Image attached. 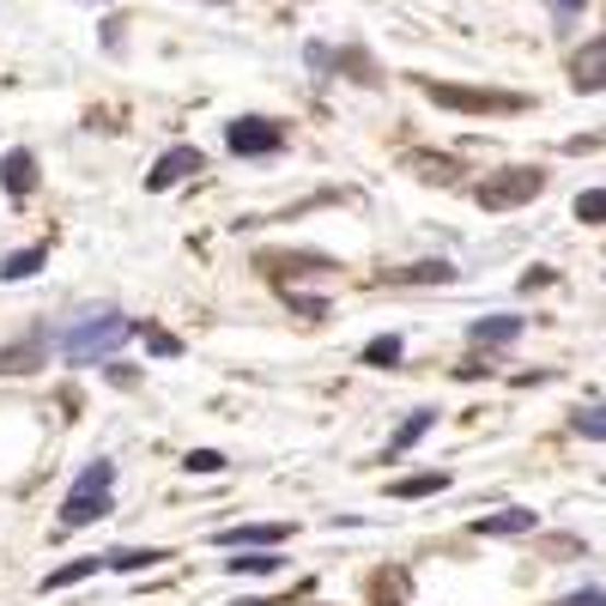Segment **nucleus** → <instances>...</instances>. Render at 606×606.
Returning a JSON list of instances; mask_svg holds the SVG:
<instances>
[{
  "label": "nucleus",
  "instance_id": "1",
  "mask_svg": "<svg viewBox=\"0 0 606 606\" xmlns=\"http://www.w3.org/2000/svg\"><path fill=\"white\" fill-rule=\"evenodd\" d=\"M128 334H133V322L121 316V310H85V316H73L55 334V352H61L67 364H97V358H109Z\"/></svg>",
  "mask_w": 606,
  "mask_h": 606
},
{
  "label": "nucleus",
  "instance_id": "12",
  "mask_svg": "<svg viewBox=\"0 0 606 606\" xmlns=\"http://www.w3.org/2000/svg\"><path fill=\"white\" fill-rule=\"evenodd\" d=\"M328 255H310V249H298V255H261V273H273V279H291V273H328Z\"/></svg>",
  "mask_w": 606,
  "mask_h": 606
},
{
  "label": "nucleus",
  "instance_id": "30",
  "mask_svg": "<svg viewBox=\"0 0 606 606\" xmlns=\"http://www.w3.org/2000/svg\"><path fill=\"white\" fill-rule=\"evenodd\" d=\"M552 606H606V588H576V594H564V601H552Z\"/></svg>",
  "mask_w": 606,
  "mask_h": 606
},
{
  "label": "nucleus",
  "instance_id": "9",
  "mask_svg": "<svg viewBox=\"0 0 606 606\" xmlns=\"http://www.w3.org/2000/svg\"><path fill=\"white\" fill-rule=\"evenodd\" d=\"M540 527V510H498V515H479L474 534L479 540H515V534H534Z\"/></svg>",
  "mask_w": 606,
  "mask_h": 606
},
{
  "label": "nucleus",
  "instance_id": "27",
  "mask_svg": "<svg viewBox=\"0 0 606 606\" xmlns=\"http://www.w3.org/2000/svg\"><path fill=\"white\" fill-rule=\"evenodd\" d=\"M285 303L298 310V316H310V322L328 316V298H310V291H298V285H285Z\"/></svg>",
  "mask_w": 606,
  "mask_h": 606
},
{
  "label": "nucleus",
  "instance_id": "18",
  "mask_svg": "<svg viewBox=\"0 0 606 606\" xmlns=\"http://www.w3.org/2000/svg\"><path fill=\"white\" fill-rule=\"evenodd\" d=\"M43 261H49V249H43V243H31V249H13L7 261H0V279H7V285H19V279H37Z\"/></svg>",
  "mask_w": 606,
  "mask_h": 606
},
{
  "label": "nucleus",
  "instance_id": "25",
  "mask_svg": "<svg viewBox=\"0 0 606 606\" xmlns=\"http://www.w3.org/2000/svg\"><path fill=\"white\" fill-rule=\"evenodd\" d=\"M224 467H231V462H224L219 448H188V455H183V474H195V479L200 474L212 479V474H224Z\"/></svg>",
  "mask_w": 606,
  "mask_h": 606
},
{
  "label": "nucleus",
  "instance_id": "20",
  "mask_svg": "<svg viewBox=\"0 0 606 606\" xmlns=\"http://www.w3.org/2000/svg\"><path fill=\"white\" fill-rule=\"evenodd\" d=\"M358 358H364L370 370H395L400 358H407V340H400V334H376V340H370Z\"/></svg>",
  "mask_w": 606,
  "mask_h": 606
},
{
  "label": "nucleus",
  "instance_id": "6",
  "mask_svg": "<svg viewBox=\"0 0 606 606\" xmlns=\"http://www.w3.org/2000/svg\"><path fill=\"white\" fill-rule=\"evenodd\" d=\"M200 171H207V152H200V145H171L164 159H152V171H145V188H152V195H164V188L188 183V176H200Z\"/></svg>",
  "mask_w": 606,
  "mask_h": 606
},
{
  "label": "nucleus",
  "instance_id": "34",
  "mask_svg": "<svg viewBox=\"0 0 606 606\" xmlns=\"http://www.w3.org/2000/svg\"><path fill=\"white\" fill-rule=\"evenodd\" d=\"M582 7H588V0H558V13H582Z\"/></svg>",
  "mask_w": 606,
  "mask_h": 606
},
{
  "label": "nucleus",
  "instance_id": "16",
  "mask_svg": "<svg viewBox=\"0 0 606 606\" xmlns=\"http://www.w3.org/2000/svg\"><path fill=\"white\" fill-rule=\"evenodd\" d=\"M104 570V552H92V558H67V564H55L49 576L37 582L43 594H55V588H73V582H85V576H97Z\"/></svg>",
  "mask_w": 606,
  "mask_h": 606
},
{
  "label": "nucleus",
  "instance_id": "35",
  "mask_svg": "<svg viewBox=\"0 0 606 606\" xmlns=\"http://www.w3.org/2000/svg\"><path fill=\"white\" fill-rule=\"evenodd\" d=\"M207 7H231V0H207Z\"/></svg>",
  "mask_w": 606,
  "mask_h": 606
},
{
  "label": "nucleus",
  "instance_id": "15",
  "mask_svg": "<svg viewBox=\"0 0 606 606\" xmlns=\"http://www.w3.org/2000/svg\"><path fill=\"white\" fill-rule=\"evenodd\" d=\"M43 358H49V340H43V334H31V340H19V346H0V370H13V376H31Z\"/></svg>",
  "mask_w": 606,
  "mask_h": 606
},
{
  "label": "nucleus",
  "instance_id": "22",
  "mask_svg": "<svg viewBox=\"0 0 606 606\" xmlns=\"http://www.w3.org/2000/svg\"><path fill=\"white\" fill-rule=\"evenodd\" d=\"M570 431L588 436V443H606V407H576L570 412Z\"/></svg>",
  "mask_w": 606,
  "mask_h": 606
},
{
  "label": "nucleus",
  "instance_id": "17",
  "mask_svg": "<svg viewBox=\"0 0 606 606\" xmlns=\"http://www.w3.org/2000/svg\"><path fill=\"white\" fill-rule=\"evenodd\" d=\"M328 67H334V73H346V80H358V85H383V73H376V61H370L364 49H334Z\"/></svg>",
  "mask_w": 606,
  "mask_h": 606
},
{
  "label": "nucleus",
  "instance_id": "19",
  "mask_svg": "<svg viewBox=\"0 0 606 606\" xmlns=\"http://www.w3.org/2000/svg\"><path fill=\"white\" fill-rule=\"evenodd\" d=\"M436 491H448V474H407V479H395V486H388V498L412 503V498H436Z\"/></svg>",
  "mask_w": 606,
  "mask_h": 606
},
{
  "label": "nucleus",
  "instance_id": "24",
  "mask_svg": "<svg viewBox=\"0 0 606 606\" xmlns=\"http://www.w3.org/2000/svg\"><path fill=\"white\" fill-rule=\"evenodd\" d=\"M395 279H412V285H448L455 267H448V261H419V267H400Z\"/></svg>",
  "mask_w": 606,
  "mask_h": 606
},
{
  "label": "nucleus",
  "instance_id": "33",
  "mask_svg": "<svg viewBox=\"0 0 606 606\" xmlns=\"http://www.w3.org/2000/svg\"><path fill=\"white\" fill-rule=\"evenodd\" d=\"M237 606H285V601H267V594H249V601H237Z\"/></svg>",
  "mask_w": 606,
  "mask_h": 606
},
{
  "label": "nucleus",
  "instance_id": "8",
  "mask_svg": "<svg viewBox=\"0 0 606 606\" xmlns=\"http://www.w3.org/2000/svg\"><path fill=\"white\" fill-rule=\"evenodd\" d=\"M0 188H7L13 200H31V188H37V152L13 145V152L0 159Z\"/></svg>",
  "mask_w": 606,
  "mask_h": 606
},
{
  "label": "nucleus",
  "instance_id": "4",
  "mask_svg": "<svg viewBox=\"0 0 606 606\" xmlns=\"http://www.w3.org/2000/svg\"><path fill=\"white\" fill-rule=\"evenodd\" d=\"M424 97L443 109H462V116H503V109H527V97L515 92H474V85H443V80H419Z\"/></svg>",
  "mask_w": 606,
  "mask_h": 606
},
{
  "label": "nucleus",
  "instance_id": "14",
  "mask_svg": "<svg viewBox=\"0 0 606 606\" xmlns=\"http://www.w3.org/2000/svg\"><path fill=\"white\" fill-rule=\"evenodd\" d=\"M522 328H527L522 316H479L474 328H467V340L474 346H510V340H522Z\"/></svg>",
  "mask_w": 606,
  "mask_h": 606
},
{
  "label": "nucleus",
  "instance_id": "2",
  "mask_svg": "<svg viewBox=\"0 0 606 606\" xmlns=\"http://www.w3.org/2000/svg\"><path fill=\"white\" fill-rule=\"evenodd\" d=\"M109 498H116V462H85V474L67 486L61 498V534H73V527H92L109 515Z\"/></svg>",
  "mask_w": 606,
  "mask_h": 606
},
{
  "label": "nucleus",
  "instance_id": "21",
  "mask_svg": "<svg viewBox=\"0 0 606 606\" xmlns=\"http://www.w3.org/2000/svg\"><path fill=\"white\" fill-rule=\"evenodd\" d=\"M279 564H285V558H279V546H267V552H243V558H224V570H231V576H273Z\"/></svg>",
  "mask_w": 606,
  "mask_h": 606
},
{
  "label": "nucleus",
  "instance_id": "32",
  "mask_svg": "<svg viewBox=\"0 0 606 606\" xmlns=\"http://www.w3.org/2000/svg\"><path fill=\"white\" fill-rule=\"evenodd\" d=\"M540 285H552V267H534V273H522V291H540Z\"/></svg>",
  "mask_w": 606,
  "mask_h": 606
},
{
  "label": "nucleus",
  "instance_id": "13",
  "mask_svg": "<svg viewBox=\"0 0 606 606\" xmlns=\"http://www.w3.org/2000/svg\"><path fill=\"white\" fill-rule=\"evenodd\" d=\"M431 424H436V412H431V407H419V412H412V419H407V424H400V431H395V436H388V448H383V462H400V455H407V448H419V443H424V436H431Z\"/></svg>",
  "mask_w": 606,
  "mask_h": 606
},
{
  "label": "nucleus",
  "instance_id": "23",
  "mask_svg": "<svg viewBox=\"0 0 606 606\" xmlns=\"http://www.w3.org/2000/svg\"><path fill=\"white\" fill-rule=\"evenodd\" d=\"M140 340H145V352H152V358H183V352H188V346L176 340L171 328H152V322L140 328Z\"/></svg>",
  "mask_w": 606,
  "mask_h": 606
},
{
  "label": "nucleus",
  "instance_id": "7",
  "mask_svg": "<svg viewBox=\"0 0 606 606\" xmlns=\"http://www.w3.org/2000/svg\"><path fill=\"white\" fill-rule=\"evenodd\" d=\"M298 527L291 522H237V527H219V546H237V552H267V546H285Z\"/></svg>",
  "mask_w": 606,
  "mask_h": 606
},
{
  "label": "nucleus",
  "instance_id": "31",
  "mask_svg": "<svg viewBox=\"0 0 606 606\" xmlns=\"http://www.w3.org/2000/svg\"><path fill=\"white\" fill-rule=\"evenodd\" d=\"M419 171L424 176H443V183H448V176H455V164H448V159H419Z\"/></svg>",
  "mask_w": 606,
  "mask_h": 606
},
{
  "label": "nucleus",
  "instance_id": "5",
  "mask_svg": "<svg viewBox=\"0 0 606 606\" xmlns=\"http://www.w3.org/2000/svg\"><path fill=\"white\" fill-rule=\"evenodd\" d=\"M224 145L237 159H273V152H285V128L267 116H237V121H224Z\"/></svg>",
  "mask_w": 606,
  "mask_h": 606
},
{
  "label": "nucleus",
  "instance_id": "26",
  "mask_svg": "<svg viewBox=\"0 0 606 606\" xmlns=\"http://www.w3.org/2000/svg\"><path fill=\"white\" fill-rule=\"evenodd\" d=\"M576 219L582 224H606V188H582V195H576Z\"/></svg>",
  "mask_w": 606,
  "mask_h": 606
},
{
  "label": "nucleus",
  "instance_id": "11",
  "mask_svg": "<svg viewBox=\"0 0 606 606\" xmlns=\"http://www.w3.org/2000/svg\"><path fill=\"white\" fill-rule=\"evenodd\" d=\"M171 564L164 546H121V552H104V570H121V576H140V570H159Z\"/></svg>",
  "mask_w": 606,
  "mask_h": 606
},
{
  "label": "nucleus",
  "instance_id": "29",
  "mask_svg": "<svg viewBox=\"0 0 606 606\" xmlns=\"http://www.w3.org/2000/svg\"><path fill=\"white\" fill-rule=\"evenodd\" d=\"M400 594H407V576H395V570L376 576V601H400Z\"/></svg>",
  "mask_w": 606,
  "mask_h": 606
},
{
  "label": "nucleus",
  "instance_id": "3",
  "mask_svg": "<svg viewBox=\"0 0 606 606\" xmlns=\"http://www.w3.org/2000/svg\"><path fill=\"white\" fill-rule=\"evenodd\" d=\"M546 188V171H534V164H515V171H498L491 183L474 188V200L486 212H510V207H527V200Z\"/></svg>",
  "mask_w": 606,
  "mask_h": 606
},
{
  "label": "nucleus",
  "instance_id": "10",
  "mask_svg": "<svg viewBox=\"0 0 606 606\" xmlns=\"http://www.w3.org/2000/svg\"><path fill=\"white\" fill-rule=\"evenodd\" d=\"M570 85H576V92H606V37H594L588 49H576V61H570Z\"/></svg>",
  "mask_w": 606,
  "mask_h": 606
},
{
  "label": "nucleus",
  "instance_id": "28",
  "mask_svg": "<svg viewBox=\"0 0 606 606\" xmlns=\"http://www.w3.org/2000/svg\"><path fill=\"white\" fill-rule=\"evenodd\" d=\"M104 376L116 388H140V370H128V364H116V358H104Z\"/></svg>",
  "mask_w": 606,
  "mask_h": 606
}]
</instances>
